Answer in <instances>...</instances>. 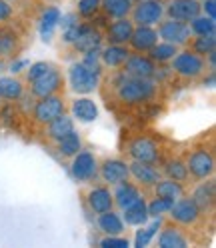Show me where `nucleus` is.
<instances>
[{
  "mask_svg": "<svg viewBox=\"0 0 216 248\" xmlns=\"http://www.w3.org/2000/svg\"><path fill=\"white\" fill-rule=\"evenodd\" d=\"M186 168H188V176L196 178V180H206L214 174V156L212 152L206 148H196L194 152H190V156L186 160Z\"/></svg>",
  "mask_w": 216,
  "mask_h": 248,
  "instance_id": "obj_6",
  "label": "nucleus"
},
{
  "mask_svg": "<svg viewBox=\"0 0 216 248\" xmlns=\"http://www.w3.org/2000/svg\"><path fill=\"white\" fill-rule=\"evenodd\" d=\"M98 170H100V178L110 186H114L122 180H128V176H130L128 164L124 160H120V158H106L98 166Z\"/></svg>",
  "mask_w": 216,
  "mask_h": 248,
  "instance_id": "obj_15",
  "label": "nucleus"
},
{
  "mask_svg": "<svg viewBox=\"0 0 216 248\" xmlns=\"http://www.w3.org/2000/svg\"><path fill=\"white\" fill-rule=\"evenodd\" d=\"M154 194L160 198H168V200H176L180 196H184V186L182 182H176L172 178H158V182L152 186Z\"/></svg>",
  "mask_w": 216,
  "mask_h": 248,
  "instance_id": "obj_30",
  "label": "nucleus"
},
{
  "mask_svg": "<svg viewBox=\"0 0 216 248\" xmlns=\"http://www.w3.org/2000/svg\"><path fill=\"white\" fill-rule=\"evenodd\" d=\"M126 76H134V78H152L156 64L144 54V52H136V54H128L126 62L122 64Z\"/></svg>",
  "mask_w": 216,
  "mask_h": 248,
  "instance_id": "obj_12",
  "label": "nucleus"
},
{
  "mask_svg": "<svg viewBox=\"0 0 216 248\" xmlns=\"http://www.w3.org/2000/svg\"><path fill=\"white\" fill-rule=\"evenodd\" d=\"M86 200H88L90 210L94 214H100V212L114 208V198H112V192H110L108 186H94V188H90Z\"/></svg>",
  "mask_w": 216,
  "mask_h": 248,
  "instance_id": "obj_16",
  "label": "nucleus"
},
{
  "mask_svg": "<svg viewBox=\"0 0 216 248\" xmlns=\"http://www.w3.org/2000/svg\"><path fill=\"white\" fill-rule=\"evenodd\" d=\"M70 130H74V118L68 116L66 112L56 116L54 120H50L48 124H46V136L54 142H58L60 138H62L64 134H68Z\"/></svg>",
  "mask_w": 216,
  "mask_h": 248,
  "instance_id": "obj_26",
  "label": "nucleus"
},
{
  "mask_svg": "<svg viewBox=\"0 0 216 248\" xmlns=\"http://www.w3.org/2000/svg\"><path fill=\"white\" fill-rule=\"evenodd\" d=\"M100 10V0H78V16L92 18Z\"/></svg>",
  "mask_w": 216,
  "mask_h": 248,
  "instance_id": "obj_40",
  "label": "nucleus"
},
{
  "mask_svg": "<svg viewBox=\"0 0 216 248\" xmlns=\"http://www.w3.org/2000/svg\"><path fill=\"white\" fill-rule=\"evenodd\" d=\"M148 208H146V200L140 196L138 200H134V202L126 208H122V220H124V224L128 226H142L148 222Z\"/></svg>",
  "mask_w": 216,
  "mask_h": 248,
  "instance_id": "obj_20",
  "label": "nucleus"
},
{
  "mask_svg": "<svg viewBox=\"0 0 216 248\" xmlns=\"http://www.w3.org/2000/svg\"><path fill=\"white\" fill-rule=\"evenodd\" d=\"M164 174H166V178H172V180H176V182L188 180L186 162L180 160V158H170V160L164 164Z\"/></svg>",
  "mask_w": 216,
  "mask_h": 248,
  "instance_id": "obj_36",
  "label": "nucleus"
},
{
  "mask_svg": "<svg viewBox=\"0 0 216 248\" xmlns=\"http://www.w3.org/2000/svg\"><path fill=\"white\" fill-rule=\"evenodd\" d=\"M116 188H114V192H112V198H114V204L122 210V208H126V206H130L134 200H138L142 194H140V190L136 188L134 184H130L128 180H122V182H118V184H114Z\"/></svg>",
  "mask_w": 216,
  "mask_h": 248,
  "instance_id": "obj_23",
  "label": "nucleus"
},
{
  "mask_svg": "<svg viewBox=\"0 0 216 248\" xmlns=\"http://www.w3.org/2000/svg\"><path fill=\"white\" fill-rule=\"evenodd\" d=\"M24 94V84L22 80L14 78V76H2L0 78V100L16 102Z\"/></svg>",
  "mask_w": 216,
  "mask_h": 248,
  "instance_id": "obj_27",
  "label": "nucleus"
},
{
  "mask_svg": "<svg viewBox=\"0 0 216 248\" xmlns=\"http://www.w3.org/2000/svg\"><path fill=\"white\" fill-rule=\"evenodd\" d=\"M170 64L174 74L182 76V78H198L206 70V60L192 50H178L170 60Z\"/></svg>",
  "mask_w": 216,
  "mask_h": 248,
  "instance_id": "obj_3",
  "label": "nucleus"
},
{
  "mask_svg": "<svg viewBox=\"0 0 216 248\" xmlns=\"http://www.w3.org/2000/svg\"><path fill=\"white\" fill-rule=\"evenodd\" d=\"M172 204H174V200L156 196L152 202H146L148 216H150V218H158V216H162V214H168V212H170V208H172Z\"/></svg>",
  "mask_w": 216,
  "mask_h": 248,
  "instance_id": "obj_38",
  "label": "nucleus"
},
{
  "mask_svg": "<svg viewBox=\"0 0 216 248\" xmlns=\"http://www.w3.org/2000/svg\"><path fill=\"white\" fill-rule=\"evenodd\" d=\"M56 144H58V152L62 154L64 158H72L76 152L82 150V138L76 130H70L68 134H64L62 138H60Z\"/></svg>",
  "mask_w": 216,
  "mask_h": 248,
  "instance_id": "obj_33",
  "label": "nucleus"
},
{
  "mask_svg": "<svg viewBox=\"0 0 216 248\" xmlns=\"http://www.w3.org/2000/svg\"><path fill=\"white\" fill-rule=\"evenodd\" d=\"M156 94V84L152 78H134L122 74L116 80V96L124 104H142Z\"/></svg>",
  "mask_w": 216,
  "mask_h": 248,
  "instance_id": "obj_1",
  "label": "nucleus"
},
{
  "mask_svg": "<svg viewBox=\"0 0 216 248\" xmlns=\"http://www.w3.org/2000/svg\"><path fill=\"white\" fill-rule=\"evenodd\" d=\"M10 16H12V6H10V2H8V0H0V24L6 22V20H10Z\"/></svg>",
  "mask_w": 216,
  "mask_h": 248,
  "instance_id": "obj_47",
  "label": "nucleus"
},
{
  "mask_svg": "<svg viewBox=\"0 0 216 248\" xmlns=\"http://www.w3.org/2000/svg\"><path fill=\"white\" fill-rule=\"evenodd\" d=\"M170 218L176 222V224H182V226H190V224H196L198 218H200V208L196 206V202L192 198H176L174 204L170 208Z\"/></svg>",
  "mask_w": 216,
  "mask_h": 248,
  "instance_id": "obj_9",
  "label": "nucleus"
},
{
  "mask_svg": "<svg viewBox=\"0 0 216 248\" xmlns=\"http://www.w3.org/2000/svg\"><path fill=\"white\" fill-rule=\"evenodd\" d=\"M66 112V104L64 98L58 96V94H50V96H42L36 100L34 104V110H32V118L38 124H48L50 120H54L56 116L64 114Z\"/></svg>",
  "mask_w": 216,
  "mask_h": 248,
  "instance_id": "obj_5",
  "label": "nucleus"
},
{
  "mask_svg": "<svg viewBox=\"0 0 216 248\" xmlns=\"http://www.w3.org/2000/svg\"><path fill=\"white\" fill-rule=\"evenodd\" d=\"M200 12L208 18H216V0H202L200 2Z\"/></svg>",
  "mask_w": 216,
  "mask_h": 248,
  "instance_id": "obj_45",
  "label": "nucleus"
},
{
  "mask_svg": "<svg viewBox=\"0 0 216 248\" xmlns=\"http://www.w3.org/2000/svg\"><path fill=\"white\" fill-rule=\"evenodd\" d=\"M128 54L130 50L126 44H108L106 48H100V62L108 68H122Z\"/></svg>",
  "mask_w": 216,
  "mask_h": 248,
  "instance_id": "obj_19",
  "label": "nucleus"
},
{
  "mask_svg": "<svg viewBox=\"0 0 216 248\" xmlns=\"http://www.w3.org/2000/svg\"><path fill=\"white\" fill-rule=\"evenodd\" d=\"M60 20V10L56 6H48L42 12V18H40V36L44 42H50L52 34H54V28L58 26Z\"/></svg>",
  "mask_w": 216,
  "mask_h": 248,
  "instance_id": "obj_32",
  "label": "nucleus"
},
{
  "mask_svg": "<svg viewBox=\"0 0 216 248\" xmlns=\"http://www.w3.org/2000/svg\"><path fill=\"white\" fill-rule=\"evenodd\" d=\"M82 64L88 66V68H92V70H100V68H98V64H100V48H94V50L84 52Z\"/></svg>",
  "mask_w": 216,
  "mask_h": 248,
  "instance_id": "obj_43",
  "label": "nucleus"
},
{
  "mask_svg": "<svg viewBox=\"0 0 216 248\" xmlns=\"http://www.w3.org/2000/svg\"><path fill=\"white\" fill-rule=\"evenodd\" d=\"M176 52H178V46L176 44L160 40V42H156L148 50V58L154 62V64H164V62H170Z\"/></svg>",
  "mask_w": 216,
  "mask_h": 248,
  "instance_id": "obj_31",
  "label": "nucleus"
},
{
  "mask_svg": "<svg viewBox=\"0 0 216 248\" xmlns=\"http://www.w3.org/2000/svg\"><path fill=\"white\" fill-rule=\"evenodd\" d=\"M100 70H92L84 66L82 62H74L68 68V84L76 94H90L98 88Z\"/></svg>",
  "mask_w": 216,
  "mask_h": 248,
  "instance_id": "obj_2",
  "label": "nucleus"
},
{
  "mask_svg": "<svg viewBox=\"0 0 216 248\" xmlns=\"http://www.w3.org/2000/svg\"><path fill=\"white\" fill-rule=\"evenodd\" d=\"M26 66H28V60H16V62H12V64H10V72L12 74H18Z\"/></svg>",
  "mask_w": 216,
  "mask_h": 248,
  "instance_id": "obj_48",
  "label": "nucleus"
},
{
  "mask_svg": "<svg viewBox=\"0 0 216 248\" xmlns=\"http://www.w3.org/2000/svg\"><path fill=\"white\" fill-rule=\"evenodd\" d=\"M0 104H2V102H0Z\"/></svg>",
  "mask_w": 216,
  "mask_h": 248,
  "instance_id": "obj_52",
  "label": "nucleus"
},
{
  "mask_svg": "<svg viewBox=\"0 0 216 248\" xmlns=\"http://www.w3.org/2000/svg\"><path fill=\"white\" fill-rule=\"evenodd\" d=\"M52 68L50 62H34V64H30L28 70H26V80L28 82H34L36 78H40L42 74H46Z\"/></svg>",
  "mask_w": 216,
  "mask_h": 248,
  "instance_id": "obj_41",
  "label": "nucleus"
},
{
  "mask_svg": "<svg viewBox=\"0 0 216 248\" xmlns=\"http://www.w3.org/2000/svg\"><path fill=\"white\" fill-rule=\"evenodd\" d=\"M192 36H204V34H216V22L214 18H208L204 14H198L188 22Z\"/></svg>",
  "mask_w": 216,
  "mask_h": 248,
  "instance_id": "obj_35",
  "label": "nucleus"
},
{
  "mask_svg": "<svg viewBox=\"0 0 216 248\" xmlns=\"http://www.w3.org/2000/svg\"><path fill=\"white\" fill-rule=\"evenodd\" d=\"M70 172L78 182H88L98 174V160L92 152H76L72 156V164H70Z\"/></svg>",
  "mask_w": 216,
  "mask_h": 248,
  "instance_id": "obj_8",
  "label": "nucleus"
},
{
  "mask_svg": "<svg viewBox=\"0 0 216 248\" xmlns=\"http://www.w3.org/2000/svg\"><path fill=\"white\" fill-rule=\"evenodd\" d=\"M72 118H76L78 122H94L98 118V106L92 98L86 96H78L72 102Z\"/></svg>",
  "mask_w": 216,
  "mask_h": 248,
  "instance_id": "obj_22",
  "label": "nucleus"
},
{
  "mask_svg": "<svg viewBox=\"0 0 216 248\" xmlns=\"http://www.w3.org/2000/svg\"><path fill=\"white\" fill-rule=\"evenodd\" d=\"M60 88H62V74L52 66L46 74H42L40 78L30 82V94H32L34 98H42V96L58 94Z\"/></svg>",
  "mask_w": 216,
  "mask_h": 248,
  "instance_id": "obj_11",
  "label": "nucleus"
},
{
  "mask_svg": "<svg viewBox=\"0 0 216 248\" xmlns=\"http://www.w3.org/2000/svg\"><path fill=\"white\" fill-rule=\"evenodd\" d=\"M130 16L134 24L154 26L164 16V4H162V0H140V2H134Z\"/></svg>",
  "mask_w": 216,
  "mask_h": 248,
  "instance_id": "obj_4",
  "label": "nucleus"
},
{
  "mask_svg": "<svg viewBox=\"0 0 216 248\" xmlns=\"http://www.w3.org/2000/svg\"><path fill=\"white\" fill-rule=\"evenodd\" d=\"M206 56H208V66H210V70H214V68H216V50L210 52V54H206Z\"/></svg>",
  "mask_w": 216,
  "mask_h": 248,
  "instance_id": "obj_49",
  "label": "nucleus"
},
{
  "mask_svg": "<svg viewBox=\"0 0 216 248\" xmlns=\"http://www.w3.org/2000/svg\"><path fill=\"white\" fill-rule=\"evenodd\" d=\"M216 50V34H204V36H196L192 40V52L200 54L206 58V54Z\"/></svg>",
  "mask_w": 216,
  "mask_h": 248,
  "instance_id": "obj_37",
  "label": "nucleus"
},
{
  "mask_svg": "<svg viewBox=\"0 0 216 248\" xmlns=\"http://www.w3.org/2000/svg\"><path fill=\"white\" fill-rule=\"evenodd\" d=\"M202 84H204V86L208 84V88H212V86H214V70H210V76L202 80Z\"/></svg>",
  "mask_w": 216,
  "mask_h": 248,
  "instance_id": "obj_50",
  "label": "nucleus"
},
{
  "mask_svg": "<svg viewBox=\"0 0 216 248\" xmlns=\"http://www.w3.org/2000/svg\"><path fill=\"white\" fill-rule=\"evenodd\" d=\"M128 156L132 160H140V162H148V164H156L160 158L158 152V144L150 140L146 136H138L128 144Z\"/></svg>",
  "mask_w": 216,
  "mask_h": 248,
  "instance_id": "obj_10",
  "label": "nucleus"
},
{
  "mask_svg": "<svg viewBox=\"0 0 216 248\" xmlns=\"http://www.w3.org/2000/svg\"><path fill=\"white\" fill-rule=\"evenodd\" d=\"M158 42V32L154 26H142V24H134V30L130 34L128 46L134 52H148L154 44Z\"/></svg>",
  "mask_w": 216,
  "mask_h": 248,
  "instance_id": "obj_13",
  "label": "nucleus"
},
{
  "mask_svg": "<svg viewBox=\"0 0 216 248\" xmlns=\"http://www.w3.org/2000/svg\"><path fill=\"white\" fill-rule=\"evenodd\" d=\"M80 32H82V24L78 22V24H74V26H70V28L62 30V40H64L66 44H72L76 38L80 36Z\"/></svg>",
  "mask_w": 216,
  "mask_h": 248,
  "instance_id": "obj_44",
  "label": "nucleus"
},
{
  "mask_svg": "<svg viewBox=\"0 0 216 248\" xmlns=\"http://www.w3.org/2000/svg\"><path fill=\"white\" fill-rule=\"evenodd\" d=\"M132 2H140V0H132Z\"/></svg>",
  "mask_w": 216,
  "mask_h": 248,
  "instance_id": "obj_51",
  "label": "nucleus"
},
{
  "mask_svg": "<svg viewBox=\"0 0 216 248\" xmlns=\"http://www.w3.org/2000/svg\"><path fill=\"white\" fill-rule=\"evenodd\" d=\"M158 246L160 248H186L188 240L176 226H164L158 234Z\"/></svg>",
  "mask_w": 216,
  "mask_h": 248,
  "instance_id": "obj_28",
  "label": "nucleus"
},
{
  "mask_svg": "<svg viewBox=\"0 0 216 248\" xmlns=\"http://www.w3.org/2000/svg\"><path fill=\"white\" fill-rule=\"evenodd\" d=\"M96 224L104 234H122L124 232V220L114 210H106L96 216Z\"/></svg>",
  "mask_w": 216,
  "mask_h": 248,
  "instance_id": "obj_25",
  "label": "nucleus"
},
{
  "mask_svg": "<svg viewBox=\"0 0 216 248\" xmlns=\"http://www.w3.org/2000/svg\"><path fill=\"white\" fill-rule=\"evenodd\" d=\"M58 24L62 26V30H66V28H70V26H74V24H78V14H74V12H70V14H60V20H58Z\"/></svg>",
  "mask_w": 216,
  "mask_h": 248,
  "instance_id": "obj_46",
  "label": "nucleus"
},
{
  "mask_svg": "<svg viewBox=\"0 0 216 248\" xmlns=\"http://www.w3.org/2000/svg\"><path fill=\"white\" fill-rule=\"evenodd\" d=\"M134 2L132 0H100V10H104V14L108 18H124L130 14Z\"/></svg>",
  "mask_w": 216,
  "mask_h": 248,
  "instance_id": "obj_29",
  "label": "nucleus"
},
{
  "mask_svg": "<svg viewBox=\"0 0 216 248\" xmlns=\"http://www.w3.org/2000/svg\"><path fill=\"white\" fill-rule=\"evenodd\" d=\"M214 198H216V184H214V180H208V178H206V182L196 186V190L192 192V200L200 208V212L210 210L214 206Z\"/></svg>",
  "mask_w": 216,
  "mask_h": 248,
  "instance_id": "obj_24",
  "label": "nucleus"
},
{
  "mask_svg": "<svg viewBox=\"0 0 216 248\" xmlns=\"http://www.w3.org/2000/svg\"><path fill=\"white\" fill-rule=\"evenodd\" d=\"M72 46L78 52H88V50H94V48H100L102 46V34L98 32V30L94 26H90V24H82V32L80 36L76 38L72 42Z\"/></svg>",
  "mask_w": 216,
  "mask_h": 248,
  "instance_id": "obj_21",
  "label": "nucleus"
},
{
  "mask_svg": "<svg viewBox=\"0 0 216 248\" xmlns=\"http://www.w3.org/2000/svg\"><path fill=\"white\" fill-rule=\"evenodd\" d=\"M160 226H162V216H158V218H154L148 226H146V224H142V226H140V230H138V232H136V236H134V246H136V248H144V246H148V244H150V240L158 234Z\"/></svg>",
  "mask_w": 216,
  "mask_h": 248,
  "instance_id": "obj_34",
  "label": "nucleus"
},
{
  "mask_svg": "<svg viewBox=\"0 0 216 248\" xmlns=\"http://www.w3.org/2000/svg\"><path fill=\"white\" fill-rule=\"evenodd\" d=\"M18 48V38L14 32H0V56H12Z\"/></svg>",
  "mask_w": 216,
  "mask_h": 248,
  "instance_id": "obj_39",
  "label": "nucleus"
},
{
  "mask_svg": "<svg viewBox=\"0 0 216 248\" xmlns=\"http://www.w3.org/2000/svg\"><path fill=\"white\" fill-rule=\"evenodd\" d=\"M164 14H168V18L190 22L194 16H198L200 12V2L198 0H170L168 6L164 8Z\"/></svg>",
  "mask_w": 216,
  "mask_h": 248,
  "instance_id": "obj_14",
  "label": "nucleus"
},
{
  "mask_svg": "<svg viewBox=\"0 0 216 248\" xmlns=\"http://www.w3.org/2000/svg\"><path fill=\"white\" fill-rule=\"evenodd\" d=\"M128 172L138 184H142V186H154L160 178L158 168H154V164L140 162V160H132L128 164Z\"/></svg>",
  "mask_w": 216,
  "mask_h": 248,
  "instance_id": "obj_18",
  "label": "nucleus"
},
{
  "mask_svg": "<svg viewBox=\"0 0 216 248\" xmlns=\"http://www.w3.org/2000/svg\"><path fill=\"white\" fill-rule=\"evenodd\" d=\"M98 244H100V248H128L130 246L128 238L120 236V234H106Z\"/></svg>",
  "mask_w": 216,
  "mask_h": 248,
  "instance_id": "obj_42",
  "label": "nucleus"
},
{
  "mask_svg": "<svg viewBox=\"0 0 216 248\" xmlns=\"http://www.w3.org/2000/svg\"><path fill=\"white\" fill-rule=\"evenodd\" d=\"M158 38L164 42H172L176 46H184L190 42V28L188 22H182V20H174V18H168V20H160L158 22Z\"/></svg>",
  "mask_w": 216,
  "mask_h": 248,
  "instance_id": "obj_7",
  "label": "nucleus"
},
{
  "mask_svg": "<svg viewBox=\"0 0 216 248\" xmlns=\"http://www.w3.org/2000/svg\"><path fill=\"white\" fill-rule=\"evenodd\" d=\"M132 30H134V22L128 16L116 18L106 28V40L108 44H128Z\"/></svg>",
  "mask_w": 216,
  "mask_h": 248,
  "instance_id": "obj_17",
  "label": "nucleus"
}]
</instances>
